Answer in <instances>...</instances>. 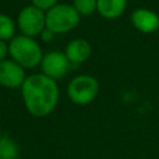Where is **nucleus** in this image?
<instances>
[{
	"mask_svg": "<svg viewBox=\"0 0 159 159\" xmlns=\"http://www.w3.org/2000/svg\"><path fill=\"white\" fill-rule=\"evenodd\" d=\"M20 91L26 111L36 118H43L51 114L60 101L57 81L41 72L29 75Z\"/></svg>",
	"mask_w": 159,
	"mask_h": 159,
	"instance_id": "nucleus-1",
	"label": "nucleus"
},
{
	"mask_svg": "<svg viewBox=\"0 0 159 159\" xmlns=\"http://www.w3.org/2000/svg\"><path fill=\"white\" fill-rule=\"evenodd\" d=\"M9 57L25 70H31L40 66L43 51L36 39L25 35H16L9 41Z\"/></svg>",
	"mask_w": 159,
	"mask_h": 159,
	"instance_id": "nucleus-2",
	"label": "nucleus"
},
{
	"mask_svg": "<svg viewBox=\"0 0 159 159\" xmlns=\"http://www.w3.org/2000/svg\"><path fill=\"white\" fill-rule=\"evenodd\" d=\"M80 14L68 2H58L46 11V27L55 35L75 30L80 25Z\"/></svg>",
	"mask_w": 159,
	"mask_h": 159,
	"instance_id": "nucleus-3",
	"label": "nucleus"
},
{
	"mask_svg": "<svg viewBox=\"0 0 159 159\" xmlns=\"http://www.w3.org/2000/svg\"><path fill=\"white\" fill-rule=\"evenodd\" d=\"M67 97L76 106H87L92 103L99 92L98 80L88 73L75 76L67 84Z\"/></svg>",
	"mask_w": 159,
	"mask_h": 159,
	"instance_id": "nucleus-4",
	"label": "nucleus"
},
{
	"mask_svg": "<svg viewBox=\"0 0 159 159\" xmlns=\"http://www.w3.org/2000/svg\"><path fill=\"white\" fill-rule=\"evenodd\" d=\"M16 26L20 35L29 37H40L46 29V11L30 4L24 6L16 16Z\"/></svg>",
	"mask_w": 159,
	"mask_h": 159,
	"instance_id": "nucleus-5",
	"label": "nucleus"
},
{
	"mask_svg": "<svg viewBox=\"0 0 159 159\" xmlns=\"http://www.w3.org/2000/svg\"><path fill=\"white\" fill-rule=\"evenodd\" d=\"M71 63L66 57L63 51L51 50L43 53V57L40 63L41 73L46 75L47 77L57 81L63 78L70 71Z\"/></svg>",
	"mask_w": 159,
	"mask_h": 159,
	"instance_id": "nucleus-6",
	"label": "nucleus"
},
{
	"mask_svg": "<svg viewBox=\"0 0 159 159\" xmlns=\"http://www.w3.org/2000/svg\"><path fill=\"white\" fill-rule=\"evenodd\" d=\"M26 70L11 58L0 62V86L9 89H20L27 75Z\"/></svg>",
	"mask_w": 159,
	"mask_h": 159,
	"instance_id": "nucleus-7",
	"label": "nucleus"
},
{
	"mask_svg": "<svg viewBox=\"0 0 159 159\" xmlns=\"http://www.w3.org/2000/svg\"><path fill=\"white\" fill-rule=\"evenodd\" d=\"M130 22L137 31L144 35H149L159 30V15L154 10L147 7H138L132 11Z\"/></svg>",
	"mask_w": 159,
	"mask_h": 159,
	"instance_id": "nucleus-8",
	"label": "nucleus"
},
{
	"mask_svg": "<svg viewBox=\"0 0 159 159\" xmlns=\"http://www.w3.org/2000/svg\"><path fill=\"white\" fill-rule=\"evenodd\" d=\"M63 52L71 65H81L91 57L92 46L88 40L82 37H76L66 45Z\"/></svg>",
	"mask_w": 159,
	"mask_h": 159,
	"instance_id": "nucleus-9",
	"label": "nucleus"
},
{
	"mask_svg": "<svg viewBox=\"0 0 159 159\" xmlns=\"http://www.w3.org/2000/svg\"><path fill=\"white\" fill-rule=\"evenodd\" d=\"M127 9V0H97V12L106 20L119 19Z\"/></svg>",
	"mask_w": 159,
	"mask_h": 159,
	"instance_id": "nucleus-10",
	"label": "nucleus"
},
{
	"mask_svg": "<svg viewBox=\"0 0 159 159\" xmlns=\"http://www.w3.org/2000/svg\"><path fill=\"white\" fill-rule=\"evenodd\" d=\"M20 154L19 145L14 138L4 134L0 139V159H17Z\"/></svg>",
	"mask_w": 159,
	"mask_h": 159,
	"instance_id": "nucleus-11",
	"label": "nucleus"
},
{
	"mask_svg": "<svg viewBox=\"0 0 159 159\" xmlns=\"http://www.w3.org/2000/svg\"><path fill=\"white\" fill-rule=\"evenodd\" d=\"M16 21L7 14L0 12V40L2 41H11L16 36Z\"/></svg>",
	"mask_w": 159,
	"mask_h": 159,
	"instance_id": "nucleus-12",
	"label": "nucleus"
},
{
	"mask_svg": "<svg viewBox=\"0 0 159 159\" xmlns=\"http://www.w3.org/2000/svg\"><path fill=\"white\" fill-rule=\"evenodd\" d=\"M72 5L80 16H89L97 11V0H72Z\"/></svg>",
	"mask_w": 159,
	"mask_h": 159,
	"instance_id": "nucleus-13",
	"label": "nucleus"
},
{
	"mask_svg": "<svg viewBox=\"0 0 159 159\" xmlns=\"http://www.w3.org/2000/svg\"><path fill=\"white\" fill-rule=\"evenodd\" d=\"M30 1H31L32 5L40 7L45 11H47L48 9H51L52 6H55L56 4L60 2V0H30Z\"/></svg>",
	"mask_w": 159,
	"mask_h": 159,
	"instance_id": "nucleus-14",
	"label": "nucleus"
},
{
	"mask_svg": "<svg viewBox=\"0 0 159 159\" xmlns=\"http://www.w3.org/2000/svg\"><path fill=\"white\" fill-rule=\"evenodd\" d=\"M9 56V42L0 40V62L6 60Z\"/></svg>",
	"mask_w": 159,
	"mask_h": 159,
	"instance_id": "nucleus-15",
	"label": "nucleus"
},
{
	"mask_svg": "<svg viewBox=\"0 0 159 159\" xmlns=\"http://www.w3.org/2000/svg\"><path fill=\"white\" fill-rule=\"evenodd\" d=\"M55 36H56V35H55L51 30H48V29L46 27V29L42 31V34L40 35V39H41L43 42H51V41L53 40Z\"/></svg>",
	"mask_w": 159,
	"mask_h": 159,
	"instance_id": "nucleus-16",
	"label": "nucleus"
},
{
	"mask_svg": "<svg viewBox=\"0 0 159 159\" xmlns=\"http://www.w3.org/2000/svg\"><path fill=\"white\" fill-rule=\"evenodd\" d=\"M2 135H4V134H2V133H1V130H0V139H1V137H2Z\"/></svg>",
	"mask_w": 159,
	"mask_h": 159,
	"instance_id": "nucleus-17",
	"label": "nucleus"
}]
</instances>
